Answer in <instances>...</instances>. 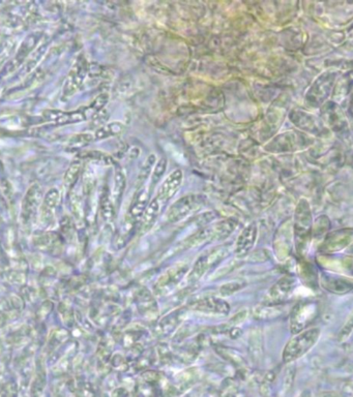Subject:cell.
Masks as SVG:
<instances>
[{
	"label": "cell",
	"mask_w": 353,
	"mask_h": 397,
	"mask_svg": "<svg viewBox=\"0 0 353 397\" xmlns=\"http://www.w3.org/2000/svg\"><path fill=\"white\" fill-rule=\"evenodd\" d=\"M319 337L320 330L318 328L309 329L297 333L285 346L283 351V361L289 363L304 356L316 344Z\"/></svg>",
	"instance_id": "1"
},
{
	"label": "cell",
	"mask_w": 353,
	"mask_h": 397,
	"mask_svg": "<svg viewBox=\"0 0 353 397\" xmlns=\"http://www.w3.org/2000/svg\"><path fill=\"white\" fill-rule=\"evenodd\" d=\"M228 253H229V251L226 247H220V249L218 247V249H214L210 253L199 256L198 260L196 261L194 267H193L192 271L188 275V282H196L208 269L212 268V266L224 260L227 256Z\"/></svg>",
	"instance_id": "2"
},
{
	"label": "cell",
	"mask_w": 353,
	"mask_h": 397,
	"mask_svg": "<svg viewBox=\"0 0 353 397\" xmlns=\"http://www.w3.org/2000/svg\"><path fill=\"white\" fill-rule=\"evenodd\" d=\"M188 265L185 263H179L175 266L168 269L163 275L160 276L155 284V289L159 295H164L168 292L172 291L179 282L183 280L184 276L188 272Z\"/></svg>",
	"instance_id": "3"
},
{
	"label": "cell",
	"mask_w": 353,
	"mask_h": 397,
	"mask_svg": "<svg viewBox=\"0 0 353 397\" xmlns=\"http://www.w3.org/2000/svg\"><path fill=\"white\" fill-rule=\"evenodd\" d=\"M201 200L199 197L190 195V196L184 197L175 202L168 211L167 219L170 223H176L185 219L188 214H192L195 210L198 209L201 204Z\"/></svg>",
	"instance_id": "4"
},
{
	"label": "cell",
	"mask_w": 353,
	"mask_h": 397,
	"mask_svg": "<svg viewBox=\"0 0 353 397\" xmlns=\"http://www.w3.org/2000/svg\"><path fill=\"white\" fill-rule=\"evenodd\" d=\"M194 311H201L205 313H214V315H228L230 311V306L227 301L221 298L207 297L197 300L191 304Z\"/></svg>",
	"instance_id": "5"
},
{
	"label": "cell",
	"mask_w": 353,
	"mask_h": 397,
	"mask_svg": "<svg viewBox=\"0 0 353 397\" xmlns=\"http://www.w3.org/2000/svg\"><path fill=\"white\" fill-rule=\"evenodd\" d=\"M183 171L179 170V169L173 171L166 178V181L163 182V184H162L161 188H160L159 193H158L157 198L165 205L169 200L172 199L174 195L176 194L177 190L181 186V183H183Z\"/></svg>",
	"instance_id": "6"
},
{
	"label": "cell",
	"mask_w": 353,
	"mask_h": 397,
	"mask_svg": "<svg viewBox=\"0 0 353 397\" xmlns=\"http://www.w3.org/2000/svg\"><path fill=\"white\" fill-rule=\"evenodd\" d=\"M257 238V227L255 223L247 226L238 236L236 245V254L238 256H247L253 249Z\"/></svg>",
	"instance_id": "7"
},
{
	"label": "cell",
	"mask_w": 353,
	"mask_h": 397,
	"mask_svg": "<svg viewBox=\"0 0 353 397\" xmlns=\"http://www.w3.org/2000/svg\"><path fill=\"white\" fill-rule=\"evenodd\" d=\"M39 39H41V37H39V34H32V36L28 37L27 39L22 43V45L20 46L16 56H15V58L8 63V67H6L4 72H13L14 70H16L17 67H19L20 65L23 63V61L27 58L28 55L32 53V50H34V47H36Z\"/></svg>",
	"instance_id": "8"
},
{
	"label": "cell",
	"mask_w": 353,
	"mask_h": 397,
	"mask_svg": "<svg viewBox=\"0 0 353 397\" xmlns=\"http://www.w3.org/2000/svg\"><path fill=\"white\" fill-rule=\"evenodd\" d=\"M136 304L138 311L146 318L155 317L158 313V306L153 295L148 289L142 288L136 293Z\"/></svg>",
	"instance_id": "9"
},
{
	"label": "cell",
	"mask_w": 353,
	"mask_h": 397,
	"mask_svg": "<svg viewBox=\"0 0 353 397\" xmlns=\"http://www.w3.org/2000/svg\"><path fill=\"white\" fill-rule=\"evenodd\" d=\"M46 119L57 124H70L81 122L86 119V116L83 112H63L56 111V110H48L44 113Z\"/></svg>",
	"instance_id": "10"
},
{
	"label": "cell",
	"mask_w": 353,
	"mask_h": 397,
	"mask_svg": "<svg viewBox=\"0 0 353 397\" xmlns=\"http://www.w3.org/2000/svg\"><path fill=\"white\" fill-rule=\"evenodd\" d=\"M186 317V311L185 308H179L177 311H173V313H169V315L164 317L160 321L157 329L158 332L161 335H168L169 333L174 331L177 327L183 323Z\"/></svg>",
	"instance_id": "11"
},
{
	"label": "cell",
	"mask_w": 353,
	"mask_h": 397,
	"mask_svg": "<svg viewBox=\"0 0 353 397\" xmlns=\"http://www.w3.org/2000/svg\"><path fill=\"white\" fill-rule=\"evenodd\" d=\"M314 315V306H302L295 307L291 315V330L293 333L302 332L307 322L310 320V317Z\"/></svg>",
	"instance_id": "12"
},
{
	"label": "cell",
	"mask_w": 353,
	"mask_h": 397,
	"mask_svg": "<svg viewBox=\"0 0 353 397\" xmlns=\"http://www.w3.org/2000/svg\"><path fill=\"white\" fill-rule=\"evenodd\" d=\"M163 206L164 204L162 203L157 197H155L153 201L149 202L148 206L146 207L143 216H142V233H146V232H148V230L153 227V223H155V221H157L158 216H159L160 212H161L162 207H163Z\"/></svg>",
	"instance_id": "13"
},
{
	"label": "cell",
	"mask_w": 353,
	"mask_h": 397,
	"mask_svg": "<svg viewBox=\"0 0 353 397\" xmlns=\"http://www.w3.org/2000/svg\"><path fill=\"white\" fill-rule=\"evenodd\" d=\"M84 76V65H76L73 71L70 72L67 82H65V89H63V93H65V96H71L72 94L77 91V89L82 84Z\"/></svg>",
	"instance_id": "14"
},
{
	"label": "cell",
	"mask_w": 353,
	"mask_h": 397,
	"mask_svg": "<svg viewBox=\"0 0 353 397\" xmlns=\"http://www.w3.org/2000/svg\"><path fill=\"white\" fill-rule=\"evenodd\" d=\"M149 193L148 188H142L138 193L135 200H134L133 205L131 208V219L134 221L141 219L146 211V207L148 206Z\"/></svg>",
	"instance_id": "15"
},
{
	"label": "cell",
	"mask_w": 353,
	"mask_h": 397,
	"mask_svg": "<svg viewBox=\"0 0 353 397\" xmlns=\"http://www.w3.org/2000/svg\"><path fill=\"white\" fill-rule=\"evenodd\" d=\"M124 188H126V177H124V172L120 167L115 168V175H114V188L112 193V201L115 206L120 203L122 199V194H124Z\"/></svg>",
	"instance_id": "16"
},
{
	"label": "cell",
	"mask_w": 353,
	"mask_h": 397,
	"mask_svg": "<svg viewBox=\"0 0 353 397\" xmlns=\"http://www.w3.org/2000/svg\"><path fill=\"white\" fill-rule=\"evenodd\" d=\"M126 126L122 122H111L106 126L101 127L96 133V140L106 139V138L114 137V136L120 135L124 131Z\"/></svg>",
	"instance_id": "17"
},
{
	"label": "cell",
	"mask_w": 353,
	"mask_h": 397,
	"mask_svg": "<svg viewBox=\"0 0 353 397\" xmlns=\"http://www.w3.org/2000/svg\"><path fill=\"white\" fill-rule=\"evenodd\" d=\"M238 223L233 219H226V221H221L217 225L212 226V231H214V239H223L227 237L228 235L232 233L236 229Z\"/></svg>",
	"instance_id": "18"
},
{
	"label": "cell",
	"mask_w": 353,
	"mask_h": 397,
	"mask_svg": "<svg viewBox=\"0 0 353 397\" xmlns=\"http://www.w3.org/2000/svg\"><path fill=\"white\" fill-rule=\"evenodd\" d=\"M281 313H282V311H281L279 308H277V307H256V308L254 309V317L258 320L271 319V318L280 315Z\"/></svg>",
	"instance_id": "19"
},
{
	"label": "cell",
	"mask_w": 353,
	"mask_h": 397,
	"mask_svg": "<svg viewBox=\"0 0 353 397\" xmlns=\"http://www.w3.org/2000/svg\"><path fill=\"white\" fill-rule=\"evenodd\" d=\"M81 171V163L80 162H74L72 163L70 168L68 169L67 172L65 175V186L70 188V186H73L77 179H78L79 174H80Z\"/></svg>",
	"instance_id": "20"
},
{
	"label": "cell",
	"mask_w": 353,
	"mask_h": 397,
	"mask_svg": "<svg viewBox=\"0 0 353 397\" xmlns=\"http://www.w3.org/2000/svg\"><path fill=\"white\" fill-rule=\"evenodd\" d=\"M102 214L107 221H112L114 219L113 201L110 199L108 193H105L102 198Z\"/></svg>",
	"instance_id": "21"
},
{
	"label": "cell",
	"mask_w": 353,
	"mask_h": 397,
	"mask_svg": "<svg viewBox=\"0 0 353 397\" xmlns=\"http://www.w3.org/2000/svg\"><path fill=\"white\" fill-rule=\"evenodd\" d=\"M250 352L254 357H260L261 355V339L259 333L253 331L250 334Z\"/></svg>",
	"instance_id": "22"
},
{
	"label": "cell",
	"mask_w": 353,
	"mask_h": 397,
	"mask_svg": "<svg viewBox=\"0 0 353 397\" xmlns=\"http://www.w3.org/2000/svg\"><path fill=\"white\" fill-rule=\"evenodd\" d=\"M94 139V137L93 135H89V134H81V135H77L72 138L70 144H71L72 147H75V148H81V147H84L91 143Z\"/></svg>",
	"instance_id": "23"
},
{
	"label": "cell",
	"mask_w": 353,
	"mask_h": 397,
	"mask_svg": "<svg viewBox=\"0 0 353 397\" xmlns=\"http://www.w3.org/2000/svg\"><path fill=\"white\" fill-rule=\"evenodd\" d=\"M243 287H245V282H228V284L223 285V286L221 287L220 294L224 296V297H226V296L236 293V292L242 289Z\"/></svg>",
	"instance_id": "24"
},
{
	"label": "cell",
	"mask_w": 353,
	"mask_h": 397,
	"mask_svg": "<svg viewBox=\"0 0 353 397\" xmlns=\"http://www.w3.org/2000/svg\"><path fill=\"white\" fill-rule=\"evenodd\" d=\"M166 168H167V160L162 159L161 161L158 162V164L155 166L153 176H151L153 184L158 183L160 181V179L162 178L164 173H165Z\"/></svg>",
	"instance_id": "25"
},
{
	"label": "cell",
	"mask_w": 353,
	"mask_h": 397,
	"mask_svg": "<svg viewBox=\"0 0 353 397\" xmlns=\"http://www.w3.org/2000/svg\"><path fill=\"white\" fill-rule=\"evenodd\" d=\"M155 163V155H150L146 160V164H143L142 167L141 172H140V177L142 179H146V177L148 176L149 174L151 173V170H153V164Z\"/></svg>",
	"instance_id": "26"
},
{
	"label": "cell",
	"mask_w": 353,
	"mask_h": 397,
	"mask_svg": "<svg viewBox=\"0 0 353 397\" xmlns=\"http://www.w3.org/2000/svg\"><path fill=\"white\" fill-rule=\"evenodd\" d=\"M109 96L107 93L100 94L98 98L94 100L93 105H91V109L94 111H100L106 106L107 103H108Z\"/></svg>",
	"instance_id": "27"
},
{
	"label": "cell",
	"mask_w": 353,
	"mask_h": 397,
	"mask_svg": "<svg viewBox=\"0 0 353 397\" xmlns=\"http://www.w3.org/2000/svg\"><path fill=\"white\" fill-rule=\"evenodd\" d=\"M37 51L36 52V56L39 57V58H41V55H43L44 52H45V45L44 46H39V49H37ZM37 58H32L30 59V63H28L27 67L28 69H32V67H34V65H37Z\"/></svg>",
	"instance_id": "28"
},
{
	"label": "cell",
	"mask_w": 353,
	"mask_h": 397,
	"mask_svg": "<svg viewBox=\"0 0 353 397\" xmlns=\"http://www.w3.org/2000/svg\"><path fill=\"white\" fill-rule=\"evenodd\" d=\"M245 318H247V311H240V313H238V315H236V317H234L233 319L231 320V323L233 324L242 323V322L243 321V320L245 319Z\"/></svg>",
	"instance_id": "29"
},
{
	"label": "cell",
	"mask_w": 353,
	"mask_h": 397,
	"mask_svg": "<svg viewBox=\"0 0 353 397\" xmlns=\"http://www.w3.org/2000/svg\"><path fill=\"white\" fill-rule=\"evenodd\" d=\"M353 328V318L352 320H350L349 322H348L347 325H346L345 327H344L343 330H342V335L343 334H349L350 332H352V329Z\"/></svg>",
	"instance_id": "30"
},
{
	"label": "cell",
	"mask_w": 353,
	"mask_h": 397,
	"mask_svg": "<svg viewBox=\"0 0 353 397\" xmlns=\"http://www.w3.org/2000/svg\"><path fill=\"white\" fill-rule=\"evenodd\" d=\"M300 397H308V396H306V392H304V393L302 394V396H300Z\"/></svg>",
	"instance_id": "31"
}]
</instances>
